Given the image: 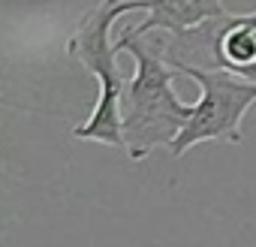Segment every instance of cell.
<instances>
[{
  "label": "cell",
  "instance_id": "1",
  "mask_svg": "<svg viewBox=\"0 0 256 247\" xmlns=\"http://www.w3.org/2000/svg\"><path fill=\"white\" fill-rule=\"evenodd\" d=\"M114 46L136 60V72L124 94V151L133 163H142L154 148H169L178 139L193 106L181 102L175 94L172 82L178 70L163 58L157 42L120 34Z\"/></svg>",
  "mask_w": 256,
  "mask_h": 247
},
{
  "label": "cell",
  "instance_id": "2",
  "mask_svg": "<svg viewBox=\"0 0 256 247\" xmlns=\"http://www.w3.org/2000/svg\"><path fill=\"white\" fill-rule=\"evenodd\" d=\"M124 12H133V0H100L82 16L72 36L66 40V54L76 58L100 84L90 118L82 127H72V136L108 148H124V94L130 78H124L118 64L120 48L108 40L114 18Z\"/></svg>",
  "mask_w": 256,
  "mask_h": 247
},
{
  "label": "cell",
  "instance_id": "3",
  "mask_svg": "<svg viewBox=\"0 0 256 247\" xmlns=\"http://www.w3.org/2000/svg\"><path fill=\"white\" fill-rule=\"evenodd\" d=\"M178 72H184L190 82L199 84L202 96L193 106V114L181 127L178 139L169 145L172 157L187 154L199 142H241V120L256 102V78H244L229 70H211V66H193L178 64Z\"/></svg>",
  "mask_w": 256,
  "mask_h": 247
},
{
  "label": "cell",
  "instance_id": "4",
  "mask_svg": "<svg viewBox=\"0 0 256 247\" xmlns=\"http://www.w3.org/2000/svg\"><path fill=\"white\" fill-rule=\"evenodd\" d=\"M157 48L172 66L193 64L256 78V12L214 16L184 34H166Z\"/></svg>",
  "mask_w": 256,
  "mask_h": 247
},
{
  "label": "cell",
  "instance_id": "5",
  "mask_svg": "<svg viewBox=\"0 0 256 247\" xmlns=\"http://www.w3.org/2000/svg\"><path fill=\"white\" fill-rule=\"evenodd\" d=\"M133 10H148V18L136 28H126L130 36H148L151 30L184 34L214 16H223V0H133Z\"/></svg>",
  "mask_w": 256,
  "mask_h": 247
}]
</instances>
